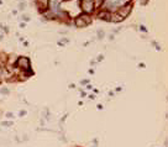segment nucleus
Here are the masks:
<instances>
[{"instance_id": "nucleus-12", "label": "nucleus", "mask_w": 168, "mask_h": 147, "mask_svg": "<svg viewBox=\"0 0 168 147\" xmlns=\"http://www.w3.org/2000/svg\"><path fill=\"white\" fill-rule=\"evenodd\" d=\"M3 125H4V126H11L12 122H11V121H6V122H3Z\"/></svg>"}, {"instance_id": "nucleus-15", "label": "nucleus", "mask_w": 168, "mask_h": 147, "mask_svg": "<svg viewBox=\"0 0 168 147\" xmlns=\"http://www.w3.org/2000/svg\"><path fill=\"white\" fill-rule=\"evenodd\" d=\"M138 67H140V68H145V64H143V63H140Z\"/></svg>"}, {"instance_id": "nucleus-17", "label": "nucleus", "mask_w": 168, "mask_h": 147, "mask_svg": "<svg viewBox=\"0 0 168 147\" xmlns=\"http://www.w3.org/2000/svg\"><path fill=\"white\" fill-rule=\"evenodd\" d=\"M140 3H141V4H146L147 0H140Z\"/></svg>"}, {"instance_id": "nucleus-16", "label": "nucleus", "mask_w": 168, "mask_h": 147, "mask_svg": "<svg viewBox=\"0 0 168 147\" xmlns=\"http://www.w3.org/2000/svg\"><path fill=\"white\" fill-rule=\"evenodd\" d=\"M103 58H104V57H103V54H100V56H99V57H98V61H101Z\"/></svg>"}, {"instance_id": "nucleus-7", "label": "nucleus", "mask_w": 168, "mask_h": 147, "mask_svg": "<svg viewBox=\"0 0 168 147\" xmlns=\"http://www.w3.org/2000/svg\"><path fill=\"white\" fill-rule=\"evenodd\" d=\"M99 17H100V19H104V20H110V14H109L108 11L103 10V11L99 12Z\"/></svg>"}, {"instance_id": "nucleus-4", "label": "nucleus", "mask_w": 168, "mask_h": 147, "mask_svg": "<svg viewBox=\"0 0 168 147\" xmlns=\"http://www.w3.org/2000/svg\"><path fill=\"white\" fill-rule=\"evenodd\" d=\"M131 10H132V5L129 3V4H126V5H122V6H120V8L117 9V15H120L122 19H125V17H127L129 15H130V12H131Z\"/></svg>"}, {"instance_id": "nucleus-13", "label": "nucleus", "mask_w": 168, "mask_h": 147, "mask_svg": "<svg viewBox=\"0 0 168 147\" xmlns=\"http://www.w3.org/2000/svg\"><path fill=\"white\" fill-rule=\"evenodd\" d=\"M140 30H141V31H143V32H146V31H147V29H146V27H145L143 25H141V26H140Z\"/></svg>"}, {"instance_id": "nucleus-3", "label": "nucleus", "mask_w": 168, "mask_h": 147, "mask_svg": "<svg viewBox=\"0 0 168 147\" xmlns=\"http://www.w3.org/2000/svg\"><path fill=\"white\" fill-rule=\"evenodd\" d=\"M90 22H92V19H90L89 15H82V16H78L75 19V25L77 27H85L88 26Z\"/></svg>"}, {"instance_id": "nucleus-8", "label": "nucleus", "mask_w": 168, "mask_h": 147, "mask_svg": "<svg viewBox=\"0 0 168 147\" xmlns=\"http://www.w3.org/2000/svg\"><path fill=\"white\" fill-rule=\"evenodd\" d=\"M93 1H94V6H100L103 0H93Z\"/></svg>"}, {"instance_id": "nucleus-9", "label": "nucleus", "mask_w": 168, "mask_h": 147, "mask_svg": "<svg viewBox=\"0 0 168 147\" xmlns=\"http://www.w3.org/2000/svg\"><path fill=\"white\" fill-rule=\"evenodd\" d=\"M98 37H99V38H103V37H104V31H101V30L98 31Z\"/></svg>"}, {"instance_id": "nucleus-18", "label": "nucleus", "mask_w": 168, "mask_h": 147, "mask_svg": "<svg viewBox=\"0 0 168 147\" xmlns=\"http://www.w3.org/2000/svg\"><path fill=\"white\" fill-rule=\"evenodd\" d=\"M6 116H8V117H12V114H11V113H8V114H6Z\"/></svg>"}, {"instance_id": "nucleus-6", "label": "nucleus", "mask_w": 168, "mask_h": 147, "mask_svg": "<svg viewBox=\"0 0 168 147\" xmlns=\"http://www.w3.org/2000/svg\"><path fill=\"white\" fill-rule=\"evenodd\" d=\"M110 20L114 21V22H120V21H122L124 19L120 15H117V14H113V15H110Z\"/></svg>"}, {"instance_id": "nucleus-5", "label": "nucleus", "mask_w": 168, "mask_h": 147, "mask_svg": "<svg viewBox=\"0 0 168 147\" xmlns=\"http://www.w3.org/2000/svg\"><path fill=\"white\" fill-rule=\"evenodd\" d=\"M16 67L21 69H30V59L27 57H20L16 61Z\"/></svg>"}, {"instance_id": "nucleus-19", "label": "nucleus", "mask_w": 168, "mask_h": 147, "mask_svg": "<svg viewBox=\"0 0 168 147\" xmlns=\"http://www.w3.org/2000/svg\"><path fill=\"white\" fill-rule=\"evenodd\" d=\"M25 114H26V111H20V115H21V116L25 115Z\"/></svg>"}, {"instance_id": "nucleus-14", "label": "nucleus", "mask_w": 168, "mask_h": 147, "mask_svg": "<svg viewBox=\"0 0 168 147\" xmlns=\"http://www.w3.org/2000/svg\"><path fill=\"white\" fill-rule=\"evenodd\" d=\"M22 19H24L25 21H29V20H30V19H29V16H22Z\"/></svg>"}, {"instance_id": "nucleus-10", "label": "nucleus", "mask_w": 168, "mask_h": 147, "mask_svg": "<svg viewBox=\"0 0 168 147\" xmlns=\"http://www.w3.org/2000/svg\"><path fill=\"white\" fill-rule=\"evenodd\" d=\"M25 6H26V3H20L19 8H20V10H24V9H25Z\"/></svg>"}, {"instance_id": "nucleus-11", "label": "nucleus", "mask_w": 168, "mask_h": 147, "mask_svg": "<svg viewBox=\"0 0 168 147\" xmlns=\"http://www.w3.org/2000/svg\"><path fill=\"white\" fill-rule=\"evenodd\" d=\"M0 93H1V94H9V90L8 89H1V90H0Z\"/></svg>"}, {"instance_id": "nucleus-1", "label": "nucleus", "mask_w": 168, "mask_h": 147, "mask_svg": "<svg viewBox=\"0 0 168 147\" xmlns=\"http://www.w3.org/2000/svg\"><path fill=\"white\" fill-rule=\"evenodd\" d=\"M80 8L83 10L84 14H87V15H89V14H92L94 11V1L93 0H82L80 3Z\"/></svg>"}, {"instance_id": "nucleus-2", "label": "nucleus", "mask_w": 168, "mask_h": 147, "mask_svg": "<svg viewBox=\"0 0 168 147\" xmlns=\"http://www.w3.org/2000/svg\"><path fill=\"white\" fill-rule=\"evenodd\" d=\"M63 0H48V9L53 15H59V6Z\"/></svg>"}]
</instances>
